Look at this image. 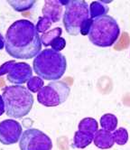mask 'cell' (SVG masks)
<instances>
[{"instance_id": "obj_1", "label": "cell", "mask_w": 130, "mask_h": 150, "mask_svg": "<svg viewBox=\"0 0 130 150\" xmlns=\"http://www.w3.org/2000/svg\"><path fill=\"white\" fill-rule=\"evenodd\" d=\"M5 47L6 52L15 59L36 57L42 50V42L35 25L26 19L16 21L6 31Z\"/></svg>"}, {"instance_id": "obj_2", "label": "cell", "mask_w": 130, "mask_h": 150, "mask_svg": "<svg viewBox=\"0 0 130 150\" xmlns=\"http://www.w3.org/2000/svg\"><path fill=\"white\" fill-rule=\"evenodd\" d=\"M34 71L38 77L55 81L61 79L67 68L66 58L60 52L52 49L41 51L32 62Z\"/></svg>"}, {"instance_id": "obj_3", "label": "cell", "mask_w": 130, "mask_h": 150, "mask_svg": "<svg viewBox=\"0 0 130 150\" xmlns=\"http://www.w3.org/2000/svg\"><path fill=\"white\" fill-rule=\"evenodd\" d=\"M2 98L5 102L6 115L14 119H22L28 115L35 101L31 91L21 85L4 88Z\"/></svg>"}, {"instance_id": "obj_4", "label": "cell", "mask_w": 130, "mask_h": 150, "mask_svg": "<svg viewBox=\"0 0 130 150\" xmlns=\"http://www.w3.org/2000/svg\"><path fill=\"white\" fill-rule=\"evenodd\" d=\"M120 35V28L115 18L110 16H101L92 20L89 31V39L99 47L112 46Z\"/></svg>"}, {"instance_id": "obj_5", "label": "cell", "mask_w": 130, "mask_h": 150, "mask_svg": "<svg viewBox=\"0 0 130 150\" xmlns=\"http://www.w3.org/2000/svg\"><path fill=\"white\" fill-rule=\"evenodd\" d=\"M65 6L63 14V25L66 32L73 36L81 34L82 25L90 19L89 6L84 0H66L61 1Z\"/></svg>"}, {"instance_id": "obj_6", "label": "cell", "mask_w": 130, "mask_h": 150, "mask_svg": "<svg viewBox=\"0 0 130 150\" xmlns=\"http://www.w3.org/2000/svg\"><path fill=\"white\" fill-rule=\"evenodd\" d=\"M70 92L71 88L65 81H52L38 92L37 100L45 107H57L67 100Z\"/></svg>"}, {"instance_id": "obj_7", "label": "cell", "mask_w": 130, "mask_h": 150, "mask_svg": "<svg viewBox=\"0 0 130 150\" xmlns=\"http://www.w3.org/2000/svg\"><path fill=\"white\" fill-rule=\"evenodd\" d=\"M19 147L21 150H51L52 142L51 138L40 129L28 128L22 133Z\"/></svg>"}, {"instance_id": "obj_8", "label": "cell", "mask_w": 130, "mask_h": 150, "mask_svg": "<svg viewBox=\"0 0 130 150\" xmlns=\"http://www.w3.org/2000/svg\"><path fill=\"white\" fill-rule=\"evenodd\" d=\"M7 75V81L13 84L20 85L27 82L32 77L31 66L26 62L8 61L0 67V76Z\"/></svg>"}, {"instance_id": "obj_9", "label": "cell", "mask_w": 130, "mask_h": 150, "mask_svg": "<svg viewBox=\"0 0 130 150\" xmlns=\"http://www.w3.org/2000/svg\"><path fill=\"white\" fill-rule=\"evenodd\" d=\"M22 126L15 120H5L0 122V143L16 144L22 136Z\"/></svg>"}, {"instance_id": "obj_10", "label": "cell", "mask_w": 130, "mask_h": 150, "mask_svg": "<svg viewBox=\"0 0 130 150\" xmlns=\"http://www.w3.org/2000/svg\"><path fill=\"white\" fill-rule=\"evenodd\" d=\"M62 5L61 0L55 1H45V6L42 8L43 17L50 20L52 23H57L61 19L62 14Z\"/></svg>"}, {"instance_id": "obj_11", "label": "cell", "mask_w": 130, "mask_h": 150, "mask_svg": "<svg viewBox=\"0 0 130 150\" xmlns=\"http://www.w3.org/2000/svg\"><path fill=\"white\" fill-rule=\"evenodd\" d=\"M94 145L100 149H108L114 146L113 134L105 129H98L93 137Z\"/></svg>"}, {"instance_id": "obj_12", "label": "cell", "mask_w": 130, "mask_h": 150, "mask_svg": "<svg viewBox=\"0 0 130 150\" xmlns=\"http://www.w3.org/2000/svg\"><path fill=\"white\" fill-rule=\"evenodd\" d=\"M93 137H94V134H91V133L84 132L81 130L76 131L74 134V137H73L72 147L81 148V149L87 147L93 141Z\"/></svg>"}, {"instance_id": "obj_13", "label": "cell", "mask_w": 130, "mask_h": 150, "mask_svg": "<svg viewBox=\"0 0 130 150\" xmlns=\"http://www.w3.org/2000/svg\"><path fill=\"white\" fill-rule=\"evenodd\" d=\"M110 2L107 1H94L91 2L90 6V16L91 19L107 15L108 12V6L105 4Z\"/></svg>"}, {"instance_id": "obj_14", "label": "cell", "mask_w": 130, "mask_h": 150, "mask_svg": "<svg viewBox=\"0 0 130 150\" xmlns=\"http://www.w3.org/2000/svg\"><path fill=\"white\" fill-rule=\"evenodd\" d=\"M100 126L102 129H105L107 131H115L117 126V117L113 114L107 113L103 115L100 117Z\"/></svg>"}, {"instance_id": "obj_15", "label": "cell", "mask_w": 130, "mask_h": 150, "mask_svg": "<svg viewBox=\"0 0 130 150\" xmlns=\"http://www.w3.org/2000/svg\"><path fill=\"white\" fill-rule=\"evenodd\" d=\"M78 127L81 131L95 134V132L98 130V122L92 117H85L81 120Z\"/></svg>"}, {"instance_id": "obj_16", "label": "cell", "mask_w": 130, "mask_h": 150, "mask_svg": "<svg viewBox=\"0 0 130 150\" xmlns=\"http://www.w3.org/2000/svg\"><path fill=\"white\" fill-rule=\"evenodd\" d=\"M62 30L60 27H55L54 29L46 32V33L42 34V35L41 36V42L42 45H43L45 46H51L52 42L56 39L57 37H60L61 35Z\"/></svg>"}, {"instance_id": "obj_17", "label": "cell", "mask_w": 130, "mask_h": 150, "mask_svg": "<svg viewBox=\"0 0 130 150\" xmlns=\"http://www.w3.org/2000/svg\"><path fill=\"white\" fill-rule=\"evenodd\" d=\"M113 137L116 144L119 146H124L128 140V132L126 128L120 127L113 132Z\"/></svg>"}, {"instance_id": "obj_18", "label": "cell", "mask_w": 130, "mask_h": 150, "mask_svg": "<svg viewBox=\"0 0 130 150\" xmlns=\"http://www.w3.org/2000/svg\"><path fill=\"white\" fill-rule=\"evenodd\" d=\"M45 86V82L40 77H32L28 81H27V89L32 92V93H36L39 92L42 88Z\"/></svg>"}, {"instance_id": "obj_19", "label": "cell", "mask_w": 130, "mask_h": 150, "mask_svg": "<svg viewBox=\"0 0 130 150\" xmlns=\"http://www.w3.org/2000/svg\"><path fill=\"white\" fill-rule=\"evenodd\" d=\"M8 4L12 6V7L18 12H23L32 7L35 4L34 0H26V1H8Z\"/></svg>"}, {"instance_id": "obj_20", "label": "cell", "mask_w": 130, "mask_h": 150, "mask_svg": "<svg viewBox=\"0 0 130 150\" xmlns=\"http://www.w3.org/2000/svg\"><path fill=\"white\" fill-rule=\"evenodd\" d=\"M52 22L50 20H48L47 18L45 17H40L39 18V21H38V23L36 25V30L38 33H42V34H45L46 33V32L48 31V29L51 27L52 25Z\"/></svg>"}, {"instance_id": "obj_21", "label": "cell", "mask_w": 130, "mask_h": 150, "mask_svg": "<svg viewBox=\"0 0 130 150\" xmlns=\"http://www.w3.org/2000/svg\"><path fill=\"white\" fill-rule=\"evenodd\" d=\"M66 46V41H65L64 38L62 37H57L56 39H54L52 44H51V47L52 50L56 51V52H60L61 50H63Z\"/></svg>"}, {"instance_id": "obj_22", "label": "cell", "mask_w": 130, "mask_h": 150, "mask_svg": "<svg viewBox=\"0 0 130 150\" xmlns=\"http://www.w3.org/2000/svg\"><path fill=\"white\" fill-rule=\"evenodd\" d=\"M6 111V106L4 100L2 98V95H0V116H2Z\"/></svg>"}, {"instance_id": "obj_23", "label": "cell", "mask_w": 130, "mask_h": 150, "mask_svg": "<svg viewBox=\"0 0 130 150\" xmlns=\"http://www.w3.org/2000/svg\"><path fill=\"white\" fill-rule=\"evenodd\" d=\"M5 46V38L0 34V50H2Z\"/></svg>"}]
</instances>
